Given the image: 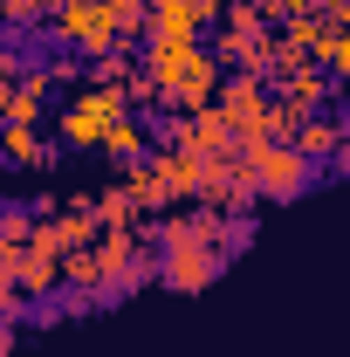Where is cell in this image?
Wrapping results in <instances>:
<instances>
[{
    "label": "cell",
    "instance_id": "1",
    "mask_svg": "<svg viewBox=\"0 0 350 357\" xmlns=\"http://www.w3.org/2000/svg\"><path fill=\"white\" fill-rule=\"evenodd\" d=\"M137 69L165 89V110H178V117L206 110L213 89H220V69H213V55H206V42H144V62Z\"/></svg>",
    "mask_w": 350,
    "mask_h": 357
},
{
    "label": "cell",
    "instance_id": "5",
    "mask_svg": "<svg viewBox=\"0 0 350 357\" xmlns=\"http://www.w3.org/2000/svg\"><path fill=\"white\" fill-rule=\"evenodd\" d=\"M220 268H227L220 248H206V241H172V248H158V289L199 296L206 282H220Z\"/></svg>",
    "mask_w": 350,
    "mask_h": 357
},
{
    "label": "cell",
    "instance_id": "9",
    "mask_svg": "<svg viewBox=\"0 0 350 357\" xmlns=\"http://www.w3.org/2000/svg\"><path fill=\"white\" fill-rule=\"evenodd\" d=\"M14 289H21L28 303H48V296L62 289V255L28 234V248H21V261H14Z\"/></svg>",
    "mask_w": 350,
    "mask_h": 357
},
{
    "label": "cell",
    "instance_id": "18",
    "mask_svg": "<svg viewBox=\"0 0 350 357\" xmlns=\"http://www.w3.org/2000/svg\"><path fill=\"white\" fill-rule=\"evenodd\" d=\"M103 14L117 28V48H131V42L151 35V0H103Z\"/></svg>",
    "mask_w": 350,
    "mask_h": 357
},
{
    "label": "cell",
    "instance_id": "23",
    "mask_svg": "<svg viewBox=\"0 0 350 357\" xmlns=\"http://www.w3.org/2000/svg\"><path fill=\"white\" fill-rule=\"evenodd\" d=\"M309 14H316L323 28H337V35H350V0H316Z\"/></svg>",
    "mask_w": 350,
    "mask_h": 357
},
{
    "label": "cell",
    "instance_id": "25",
    "mask_svg": "<svg viewBox=\"0 0 350 357\" xmlns=\"http://www.w3.org/2000/svg\"><path fill=\"white\" fill-rule=\"evenodd\" d=\"M323 69H330V83H337V89H350V35H337V55H330Z\"/></svg>",
    "mask_w": 350,
    "mask_h": 357
},
{
    "label": "cell",
    "instance_id": "29",
    "mask_svg": "<svg viewBox=\"0 0 350 357\" xmlns=\"http://www.w3.org/2000/svg\"><path fill=\"white\" fill-rule=\"evenodd\" d=\"M0 131H7V110H0Z\"/></svg>",
    "mask_w": 350,
    "mask_h": 357
},
{
    "label": "cell",
    "instance_id": "11",
    "mask_svg": "<svg viewBox=\"0 0 350 357\" xmlns=\"http://www.w3.org/2000/svg\"><path fill=\"white\" fill-rule=\"evenodd\" d=\"M330 96H337V83H330V69H296L289 83H275V103L282 110H296V117H316V110H330Z\"/></svg>",
    "mask_w": 350,
    "mask_h": 357
},
{
    "label": "cell",
    "instance_id": "28",
    "mask_svg": "<svg viewBox=\"0 0 350 357\" xmlns=\"http://www.w3.org/2000/svg\"><path fill=\"white\" fill-rule=\"evenodd\" d=\"M330 165H337V172L350 178V137H344V151H337V158H330Z\"/></svg>",
    "mask_w": 350,
    "mask_h": 357
},
{
    "label": "cell",
    "instance_id": "22",
    "mask_svg": "<svg viewBox=\"0 0 350 357\" xmlns=\"http://www.w3.org/2000/svg\"><path fill=\"white\" fill-rule=\"evenodd\" d=\"M137 62H131V48H110V55H96L89 62V83H124Z\"/></svg>",
    "mask_w": 350,
    "mask_h": 357
},
{
    "label": "cell",
    "instance_id": "8",
    "mask_svg": "<svg viewBox=\"0 0 350 357\" xmlns=\"http://www.w3.org/2000/svg\"><path fill=\"white\" fill-rule=\"evenodd\" d=\"M35 241H42V248H55V255H76V248H89V241H96V213H89V199H69L62 213L35 220Z\"/></svg>",
    "mask_w": 350,
    "mask_h": 357
},
{
    "label": "cell",
    "instance_id": "14",
    "mask_svg": "<svg viewBox=\"0 0 350 357\" xmlns=\"http://www.w3.org/2000/svg\"><path fill=\"white\" fill-rule=\"evenodd\" d=\"M275 35H282V42L296 48V55H303V62H316V69H323V62H330V55H337V28H323V21H316V14H296V21H282V28H275Z\"/></svg>",
    "mask_w": 350,
    "mask_h": 357
},
{
    "label": "cell",
    "instance_id": "16",
    "mask_svg": "<svg viewBox=\"0 0 350 357\" xmlns=\"http://www.w3.org/2000/svg\"><path fill=\"white\" fill-rule=\"evenodd\" d=\"M89 213H96V227H124V234H144V220H151V213L137 206V199L124 192V185L96 192V199H89Z\"/></svg>",
    "mask_w": 350,
    "mask_h": 357
},
{
    "label": "cell",
    "instance_id": "15",
    "mask_svg": "<svg viewBox=\"0 0 350 357\" xmlns=\"http://www.w3.org/2000/svg\"><path fill=\"white\" fill-rule=\"evenodd\" d=\"M0 158H7V165H48L55 144L42 137V124H7V131H0Z\"/></svg>",
    "mask_w": 350,
    "mask_h": 357
},
{
    "label": "cell",
    "instance_id": "3",
    "mask_svg": "<svg viewBox=\"0 0 350 357\" xmlns=\"http://www.w3.org/2000/svg\"><path fill=\"white\" fill-rule=\"evenodd\" d=\"M213 103L227 110L234 144H268V110H275V96H268L261 76H227V83L213 89Z\"/></svg>",
    "mask_w": 350,
    "mask_h": 357
},
{
    "label": "cell",
    "instance_id": "13",
    "mask_svg": "<svg viewBox=\"0 0 350 357\" xmlns=\"http://www.w3.org/2000/svg\"><path fill=\"white\" fill-rule=\"evenodd\" d=\"M48 69L35 62V69H21V83L0 89V110H7V124H42V96H48Z\"/></svg>",
    "mask_w": 350,
    "mask_h": 357
},
{
    "label": "cell",
    "instance_id": "4",
    "mask_svg": "<svg viewBox=\"0 0 350 357\" xmlns=\"http://www.w3.org/2000/svg\"><path fill=\"white\" fill-rule=\"evenodd\" d=\"M48 35L62 48H76V55H110L117 48V28H110V14H103V0H62L55 14H48Z\"/></svg>",
    "mask_w": 350,
    "mask_h": 357
},
{
    "label": "cell",
    "instance_id": "10",
    "mask_svg": "<svg viewBox=\"0 0 350 357\" xmlns=\"http://www.w3.org/2000/svg\"><path fill=\"white\" fill-rule=\"evenodd\" d=\"M144 165L158 172V185H165L172 206H192V199H199V158H192V151H165V144H158V151H144Z\"/></svg>",
    "mask_w": 350,
    "mask_h": 357
},
{
    "label": "cell",
    "instance_id": "20",
    "mask_svg": "<svg viewBox=\"0 0 350 357\" xmlns=\"http://www.w3.org/2000/svg\"><path fill=\"white\" fill-rule=\"evenodd\" d=\"M42 21H48L42 0H0V28H14V35H21V28H42Z\"/></svg>",
    "mask_w": 350,
    "mask_h": 357
},
{
    "label": "cell",
    "instance_id": "7",
    "mask_svg": "<svg viewBox=\"0 0 350 357\" xmlns=\"http://www.w3.org/2000/svg\"><path fill=\"white\" fill-rule=\"evenodd\" d=\"M220 21V0H151V35L144 42H206Z\"/></svg>",
    "mask_w": 350,
    "mask_h": 357
},
{
    "label": "cell",
    "instance_id": "2",
    "mask_svg": "<svg viewBox=\"0 0 350 357\" xmlns=\"http://www.w3.org/2000/svg\"><path fill=\"white\" fill-rule=\"evenodd\" d=\"M234 172H241V185H248L254 199L289 206V199H303L309 185H316L323 165H309L296 144H234Z\"/></svg>",
    "mask_w": 350,
    "mask_h": 357
},
{
    "label": "cell",
    "instance_id": "6",
    "mask_svg": "<svg viewBox=\"0 0 350 357\" xmlns=\"http://www.w3.org/2000/svg\"><path fill=\"white\" fill-rule=\"evenodd\" d=\"M165 151H192V158H234V131H227V110L206 103L192 117H165Z\"/></svg>",
    "mask_w": 350,
    "mask_h": 357
},
{
    "label": "cell",
    "instance_id": "12",
    "mask_svg": "<svg viewBox=\"0 0 350 357\" xmlns=\"http://www.w3.org/2000/svg\"><path fill=\"white\" fill-rule=\"evenodd\" d=\"M344 137H350V124H344V117H330V110H316V117H303V124H296V137H289V144L303 151L309 165H330V158L344 151Z\"/></svg>",
    "mask_w": 350,
    "mask_h": 357
},
{
    "label": "cell",
    "instance_id": "19",
    "mask_svg": "<svg viewBox=\"0 0 350 357\" xmlns=\"http://www.w3.org/2000/svg\"><path fill=\"white\" fill-rule=\"evenodd\" d=\"M117 89H124V110H131V117H137V110H165V89L151 83L144 69H131V76H124Z\"/></svg>",
    "mask_w": 350,
    "mask_h": 357
},
{
    "label": "cell",
    "instance_id": "24",
    "mask_svg": "<svg viewBox=\"0 0 350 357\" xmlns=\"http://www.w3.org/2000/svg\"><path fill=\"white\" fill-rule=\"evenodd\" d=\"M248 241H254V220H248V213H234V220H227V241H220V255H241Z\"/></svg>",
    "mask_w": 350,
    "mask_h": 357
},
{
    "label": "cell",
    "instance_id": "21",
    "mask_svg": "<svg viewBox=\"0 0 350 357\" xmlns=\"http://www.w3.org/2000/svg\"><path fill=\"white\" fill-rule=\"evenodd\" d=\"M28 234H35V206H0V241L7 248H28Z\"/></svg>",
    "mask_w": 350,
    "mask_h": 357
},
{
    "label": "cell",
    "instance_id": "26",
    "mask_svg": "<svg viewBox=\"0 0 350 357\" xmlns=\"http://www.w3.org/2000/svg\"><path fill=\"white\" fill-rule=\"evenodd\" d=\"M21 69H28V62H21V48H14V42H0V89H14V83H21Z\"/></svg>",
    "mask_w": 350,
    "mask_h": 357
},
{
    "label": "cell",
    "instance_id": "17",
    "mask_svg": "<svg viewBox=\"0 0 350 357\" xmlns=\"http://www.w3.org/2000/svg\"><path fill=\"white\" fill-rule=\"evenodd\" d=\"M96 151H110L117 165L144 158V151H151V131H144V117H131V110H124L117 124H103V144H96Z\"/></svg>",
    "mask_w": 350,
    "mask_h": 357
},
{
    "label": "cell",
    "instance_id": "27",
    "mask_svg": "<svg viewBox=\"0 0 350 357\" xmlns=\"http://www.w3.org/2000/svg\"><path fill=\"white\" fill-rule=\"evenodd\" d=\"M48 83H83V69H76L69 55H55V62H48Z\"/></svg>",
    "mask_w": 350,
    "mask_h": 357
}]
</instances>
